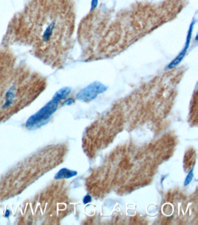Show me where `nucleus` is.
Returning a JSON list of instances; mask_svg holds the SVG:
<instances>
[{
	"mask_svg": "<svg viewBox=\"0 0 198 225\" xmlns=\"http://www.w3.org/2000/svg\"><path fill=\"white\" fill-rule=\"evenodd\" d=\"M71 0H28L11 19L2 47L24 48L52 69L64 67L72 44Z\"/></svg>",
	"mask_w": 198,
	"mask_h": 225,
	"instance_id": "obj_1",
	"label": "nucleus"
},
{
	"mask_svg": "<svg viewBox=\"0 0 198 225\" xmlns=\"http://www.w3.org/2000/svg\"><path fill=\"white\" fill-rule=\"evenodd\" d=\"M10 214H11L10 211H9L8 209L6 210V212H5V218H8V217L10 215Z\"/></svg>",
	"mask_w": 198,
	"mask_h": 225,
	"instance_id": "obj_9",
	"label": "nucleus"
},
{
	"mask_svg": "<svg viewBox=\"0 0 198 225\" xmlns=\"http://www.w3.org/2000/svg\"><path fill=\"white\" fill-rule=\"evenodd\" d=\"M194 172V169L192 168L190 171V172H189V173L188 174V175L186 177V179H185L184 183L185 186L191 183V181L193 179V178H194V172Z\"/></svg>",
	"mask_w": 198,
	"mask_h": 225,
	"instance_id": "obj_6",
	"label": "nucleus"
},
{
	"mask_svg": "<svg viewBox=\"0 0 198 225\" xmlns=\"http://www.w3.org/2000/svg\"><path fill=\"white\" fill-rule=\"evenodd\" d=\"M77 175V172L75 171L68 169L67 168H63L61 169L55 176V179H69L74 177Z\"/></svg>",
	"mask_w": 198,
	"mask_h": 225,
	"instance_id": "obj_5",
	"label": "nucleus"
},
{
	"mask_svg": "<svg viewBox=\"0 0 198 225\" xmlns=\"http://www.w3.org/2000/svg\"><path fill=\"white\" fill-rule=\"evenodd\" d=\"M73 102H74V100L73 99H71V98H70V99L67 100L64 103L66 104V105H70L72 103H73Z\"/></svg>",
	"mask_w": 198,
	"mask_h": 225,
	"instance_id": "obj_8",
	"label": "nucleus"
},
{
	"mask_svg": "<svg viewBox=\"0 0 198 225\" xmlns=\"http://www.w3.org/2000/svg\"><path fill=\"white\" fill-rule=\"evenodd\" d=\"M83 203L84 204H87L88 203H90L92 201V198L91 196L89 195H86L84 198H83Z\"/></svg>",
	"mask_w": 198,
	"mask_h": 225,
	"instance_id": "obj_7",
	"label": "nucleus"
},
{
	"mask_svg": "<svg viewBox=\"0 0 198 225\" xmlns=\"http://www.w3.org/2000/svg\"><path fill=\"white\" fill-rule=\"evenodd\" d=\"M105 86L100 83H94L81 90L77 95V99L88 102L95 98L99 94L104 92L106 90Z\"/></svg>",
	"mask_w": 198,
	"mask_h": 225,
	"instance_id": "obj_4",
	"label": "nucleus"
},
{
	"mask_svg": "<svg viewBox=\"0 0 198 225\" xmlns=\"http://www.w3.org/2000/svg\"><path fill=\"white\" fill-rule=\"evenodd\" d=\"M46 86L43 75L20 60L11 48H0V118L29 105Z\"/></svg>",
	"mask_w": 198,
	"mask_h": 225,
	"instance_id": "obj_2",
	"label": "nucleus"
},
{
	"mask_svg": "<svg viewBox=\"0 0 198 225\" xmlns=\"http://www.w3.org/2000/svg\"><path fill=\"white\" fill-rule=\"evenodd\" d=\"M56 109V100L47 105L27 121L26 126L29 130H34L45 124L51 114Z\"/></svg>",
	"mask_w": 198,
	"mask_h": 225,
	"instance_id": "obj_3",
	"label": "nucleus"
}]
</instances>
